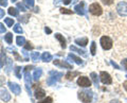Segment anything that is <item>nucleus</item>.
Here are the masks:
<instances>
[{
    "instance_id": "38",
    "label": "nucleus",
    "mask_w": 127,
    "mask_h": 103,
    "mask_svg": "<svg viewBox=\"0 0 127 103\" xmlns=\"http://www.w3.org/2000/svg\"><path fill=\"white\" fill-rule=\"evenodd\" d=\"M103 3L106 5H110V4H112V2L114 1V0H102Z\"/></svg>"
},
{
    "instance_id": "43",
    "label": "nucleus",
    "mask_w": 127,
    "mask_h": 103,
    "mask_svg": "<svg viewBox=\"0 0 127 103\" xmlns=\"http://www.w3.org/2000/svg\"><path fill=\"white\" fill-rule=\"evenodd\" d=\"M4 17V10L0 9V18H3Z\"/></svg>"
},
{
    "instance_id": "4",
    "label": "nucleus",
    "mask_w": 127,
    "mask_h": 103,
    "mask_svg": "<svg viewBox=\"0 0 127 103\" xmlns=\"http://www.w3.org/2000/svg\"><path fill=\"white\" fill-rule=\"evenodd\" d=\"M89 11H90L91 14L94 15V16H100V15H102V13H103L102 6L96 2L92 3V4L89 6Z\"/></svg>"
},
{
    "instance_id": "16",
    "label": "nucleus",
    "mask_w": 127,
    "mask_h": 103,
    "mask_svg": "<svg viewBox=\"0 0 127 103\" xmlns=\"http://www.w3.org/2000/svg\"><path fill=\"white\" fill-rule=\"evenodd\" d=\"M75 44H77L78 46L85 47L88 44V38L87 37H82V38H76L75 39Z\"/></svg>"
},
{
    "instance_id": "12",
    "label": "nucleus",
    "mask_w": 127,
    "mask_h": 103,
    "mask_svg": "<svg viewBox=\"0 0 127 103\" xmlns=\"http://www.w3.org/2000/svg\"><path fill=\"white\" fill-rule=\"evenodd\" d=\"M53 64H54L55 66L63 67V68H67V69H73L72 65H70V64H68V63H66V62L59 61V60H55V61L53 62Z\"/></svg>"
},
{
    "instance_id": "21",
    "label": "nucleus",
    "mask_w": 127,
    "mask_h": 103,
    "mask_svg": "<svg viewBox=\"0 0 127 103\" xmlns=\"http://www.w3.org/2000/svg\"><path fill=\"white\" fill-rule=\"evenodd\" d=\"M16 43H17L18 46H25L27 42H26V38L23 36H18L16 38Z\"/></svg>"
},
{
    "instance_id": "40",
    "label": "nucleus",
    "mask_w": 127,
    "mask_h": 103,
    "mask_svg": "<svg viewBox=\"0 0 127 103\" xmlns=\"http://www.w3.org/2000/svg\"><path fill=\"white\" fill-rule=\"evenodd\" d=\"M5 32V27L3 23L0 22V33H4Z\"/></svg>"
},
{
    "instance_id": "30",
    "label": "nucleus",
    "mask_w": 127,
    "mask_h": 103,
    "mask_svg": "<svg viewBox=\"0 0 127 103\" xmlns=\"http://www.w3.org/2000/svg\"><path fill=\"white\" fill-rule=\"evenodd\" d=\"M7 62H6V69H5V71H6V73H10V71H11V69H12V60H10V58H7L6 60Z\"/></svg>"
},
{
    "instance_id": "3",
    "label": "nucleus",
    "mask_w": 127,
    "mask_h": 103,
    "mask_svg": "<svg viewBox=\"0 0 127 103\" xmlns=\"http://www.w3.org/2000/svg\"><path fill=\"white\" fill-rule=\"evenodd\" d=\"M92 97H93V93L91 90H82L78 93V99L84 103H90L92 101Z\"/></svg>"
},
{
    "instance_id": "36",
    "label": "nucleus",
    "mask_w": 127,
    "mask_h": 103,
    "mask_svg": "<svg viewBox=\"0 0 127 103\" xmlns=\"http://www.w3.org/2000/svg\"><path fill=\"white\" fill-rule=\"evenodd\" d=\"M17 9H19V10L22 11V12H26L27 11V9L25 7V5H23L22 3H17Z\"/></svg>"
},
{
    "instance_id": "10",
    "label": "nucleus",
    "mask_w": 127,
    "mask_h": 103,
    "mask_svg": "<svg viewBox=\"0 0 127 103\" xmlns=\"http://www.w3.org/2000/svg\"><path fill=\"white\" fill-rule=\"evenodd\" d=\"M0 99L4 102L10 101V99H11V95L9 94V92H7L4 87H0Z\"/></svg>"
},
{
    "instance_id": "9",
    "label": "nucleus",
    "mask_w": 127,
    "mask_h": 103,
    "mask_svg": "<svg viewBox=\"0 0 127 103\" xmlns=\"http://www.w3.org/2000/svg\"><path fill=\"white\" fill-rule=\"evenodd\" d=\"M77 85L81 87H90L91 86V81L87 77H79L77 80Z\"/></svg>"
},
{
    "instance_id": "28",
    "label": "nucleus",
    "mask_w": 127,
    "mask_h": 103,
    "mask_svg": "<svg viewBox=\"0 0 127 103\" xmlns=\"http://www.w3.org/2000/svg\"><path fill=\"white\" fill-rule=\"evenodd\" d=\"M90 52H91V54H92V55H95V53H96V44H95V42L91 43Z\"/></svg>"
},
{
    "instance_id": "41",
    "label": "nucleus",
    "mask_w": 127,
    "mask_h": 103,
    "mask_svg": "<svg viewBox=\"0 0 127 103\" xmlns=\"http://www.w3.org/2000/svg\"><path fill=\"white\" fill-rule=\"evenodd\" d=\"M0 5L1 6H6L7 5V0H0Z\"/></svg>"
},
{
    "instance_id": "23",
    "label": "nucleus",
    "mask_w": 127,
    "mask_h": 103,
    "mask_svg": "<svg viewBox=\"0 0 127 103\" xmlns=\"http://www.w3.org/2000/svg\"><path fill=\"white\" fill-rule=\"evenodd\" d=\"M91 79H92V81H93V83H94V85L95 86H98V78H97V74L95 73V72H91Z\"/></svg>"
},
{
    "instance_id": "45",
    "label": "nucleus",
    "mask_w": 127,
    "mask_h": 103,
    "mask_svg": "<svg viewBox=\"0 0 127 103\" xmlns=\"http://www.w3.org/2000/svg\"><path fill=\"white\" fill-rule=\"evenodd\" d=\"M110 63H111V65H112L113 67H116V68H117V69H119V68H120V67H119V66H118V65L116 64V63H114V62H112V61H111Z\"/></svg>"
},
{
    "instance_id": "25",
    "label": "nucleus",
    "mask_w": 127,
    "mask_h": 103,
    "mask_svg": "<svg viewBox=\"0 0 127 103\" xmlns=\"http://www.w3.org/2000/svg\"><path fill=\"white\" fill-rule=\"evenodd\" d=\"M31 57H32V61L33 62H38L40 55H39V52H32L31 53Z\"/></svg>"
},
{
    "instance_id": "14",
    "label": "nucleus",
    "mask_w": 127,
    "mask_h": 103,
    "mask_svg": "<svg viewBox=\"0 0 127 103\" xmlns=\"http://www.w3.org/2000/svg\"><path fill=\"white\" fill-rule=\"evenodd\" d=\"M70 50H71V51H74V52H77L78 54H81V55H83V56H85V57H88V54L86 53L85 50L78 49L77 47H75V46H71V47H70Z\"/></svg>"
},
{
    "instance_id": "18",
    "label": "nucleus",
    "mask_w": 127,
    "mask_h": 103,
    "mask_svg": "<svg viewBox=\"0 0 127 103\" xmlns=\"http://www.w3.org/2000/svg\"><path fill=\"white\" fill-rule=\"evenodd\" d=\"M41 74H42V69H41V68L35 69L34 73H33V79H34L35 81H38V80H39V78L41 77Z\"/></svg>"
},
{
    "instance_id": "15",
    "label": "nucleus",
    "mask_w": 127,
    "mask_h": 103,
    "mask_svg": "<svg viewBox=\"0 0 127 103\" xmlns=\"http://www.w3.org/2000/svg\"><path fill=\"white\" fill-rule=\"evenodd\" d=\"M68 58H69V60H73L74 63H76L77 65H82V64H83V60H82V58L78 57V56H76V55L72 54V53H70V54L68 55Z\"/></svg>"
},
{
    "instance_id": "6",
    "label": "nucleus",
    "mask_w": 127,
    "mask_h": 103,
    "mask_svg": "<svg viewBox=\"0 0 127 103\" xmlns=\"http://www.w3.org/2000/svg\"><path fill=\"white\" fill-rule=\"evenodd\" d=\"M100 79L103 84H106V85H109L112 83V79H111L110 74L108 72H106V71H101L100 73Z\"/></svg>"
},
{
    "instance_id": "49",
    "label": "nucleus",
    "mask_w": 127,
    "mask_h": 103,
    "mask_svg": "<svg viewBox=\"0 0 127 103\" xmlns=\"http://www.w3.org/2000/svg\"><path fill=\"white\" fill-rule=\"evenodd\" d=\"M15 1H17V0H12V2H15Z\"/></svg>"
},
{
    "instance_id": "5",
    "label": "nucleus",
    "mask_w": 127,
    "mask_h": 103,
    "mask_svg": "<svg viewBox=\"0 0 127 103\" xmlns=\"http://www.w3.org/2000/svg\"><path fill=\"white\" fill-rule=\"evenodd\" d=\"M101 46L102 48L104 50H109L112 48V41H111V38L108 37V36H103L101 37Z\"/></svg>"
},
{
    "instance_id": "20",
    "label": "nucleus",
    "mask_w": 127,
    "mask_h": 103,
    "mask_svg": "<svg viewBox=\"0 0 127 103\" xmlns=\"http://www.w3.org/2000/svg\"><path fill=\"white\" fill-rule=\"evenodd\" d=\"M45 95H46L45 90L41 89V88H38V89L35 90V97H36L37 99H40L42 97H45Z\"/></svg>"
},
{
    "instance_id": "37",
    "label": "nucleus",
    "mask_w": 127,
    "mask_h": 103,
    "mask_svg": "<svg viewBox=\"0 0 127 103\" xmlns=\"http://www.w3.org/2000/svg\"><path fill=\"white\" fill-rule=\"evenodd\" d=\"M25 49H26V50H32V49H33V46L31 45V43H30V42L26 43V45H25Z\"/></svg>"
},
{
    "instance_id": "27",
    "label": "nucleus",
    "mask_w": 127,
    "mask_h": 103,
    "mask_svg": "<svg viewBox=\"0 0 127 103\" xmlns=\"http://www.w3.org/2000/svg\"><path fill=\"white\" fill-rule=\"evenodd\" d=\"M23 3L27 5V7H29V9H31V7L34 6V3L35 1L34 0H23Z\"/></svg>"
},
{
    "instance_id": "29",
    "label": "nucleus",
    "mask_w": 127,
    "mask_h": 103,
    "mask_svg": "<svg viewBox=\"0 0 127 103\" xmlns=\"http://www.w3.org/2000/svg\"><path fill=\"white\" fill-rule=\"evenodd\" d=\"M9 14L12 16H18V10L15 7H10L9 9Z\"/></svg>"
},
{
    "instance_id": "19",
    "label": "nucleus",
    "mask_w": 127,
    "mask_h": 103,
    "mask_svg": "<svg viewBox=\"0 0 127 103\" xmlns=\"http://www.w3.org/2000/svg\"><path fill=\"white\" fill-rule=\"evenodd\" d=\"M41 60H42L43 62L48 63V62L52 61V55H51L49 52H43L42 55H41Z\"/></svg>"
},
{
    "instance_id": "42",
    "label": "nucleus",
    "mask_w": 127,
    "mask_h": 103,
    "mask_svg": "<svg viewBox=\"0 0 127 103\" xmlns=\"http://www.w3.org/2000/svg\"><path fill=\"white\" fill-rule=\"evenodd\" d=\"M45 32H46V33H48V34H50V33H52V30H51L50 28L46 27V28H45Z\"/></svg>"
},
{
    "instance_id": "8",
    "label": "nucleus",
    "mask_w": 127,
    "mask_h": 103,
    "mask_svg": "<svg viewBox=\"0 0 127 103\" xmlns=\"http://www.w3.org/2000/svg\"><path fill=\"white\" fill-rule=\"evenodd\" d=\"M74 11H75V13L81 15V16L82 15H85V13H86V3L84 1H81L77 5L74 6Z\"/></svg>"
},
{
    "instance_id": "33",
    "label": "nucleus",
    "mask_w": 127,
    "mask_h": 103,
    "mask_svg": "<svg viewBox=\"0 0 127 103\" xmlns=\"http://www.w3.org/2000/svg\"><path fill=\"white\" fill-rule=\"evenodd\" d=\"M29 17H30V15H25V16H20V17H19V21L27 23L28 20H29Z\"/></svg>"
},
{
    "instance_id": "7",
    "label": "nucleus",
    "mask_w": 127,
    "mask_h": 103,
    "mask_svg": "<svg viewBox=\"0 0 127 103\" xmlns=\"http://www.w3.org/2000/svg\"><path fill=\"white\" fill-rule=\"evenodd\" d=\"M117 11L121 16H127V3L125 1H121L117 6Z\"/></svg>"
},
{
    "instance_id": "31",
    "label": "nucleus",
    "mask_w": 127,
    "mask_h": 103,
    "mask_svg": "<svg viewBox=\"0 0 127 103\" xmlns=\"http://www.w3.org/2000/svg\"><path fill=\"white\" fill-rule=\"evenodd\" d=\"M20 71H21V67H19L17 66L15 68V74H16V77H17L18 79H21V74H20Z\"/></svg>"
},
{
    "instance_id": "48",
    "label": "nucleus",
    "mask_w": 127,
    "mask_h": 103,
    "mask_svg": "<svg viewBox=\"0 0 127 103\" xmlns=\"http://www.w3.org/2000/svg\"><path fill=\"white\" fill-rule=\"evenodd\" d=\"M124 88L127 90V82H125V83H124Z\"/></svg>"
},
{
    "instance_id": "32",
    "label": "nucleus",
    "mask_w": 127,
    "mask_h": 103,
    "mask_svg": "<svg viewBox=\"0 0 127 103\" xmlns=\"http://www.w3.org/2000/svg\"><path fill=\"white\" fill-rule=\"evenodd\" d=\"M4 22H5V25L7 27H12V26L14 25V20L12 18H5L4 19Z\"/></svg>"
},
{
    "instance_id": "44",
    "label": "nucleus",
    "mask_w": 127,
    "mask_h": 103,
    "mask_svg": "<svg viewBox=\"0 0 127 103\" xmlns=\"http://www.w3.org/2000/svg\"><path fill=\"white\" fill-rule=\"evenodd\" d=\"M62 2L64 3V4H69V3L71 2V0H62Z\"/></svg>"
},
{
    "instance_id": "46",
    "label": "nucleus",
    "mask_w": 127,
    "mask_h": 103,
    "mask_svg": "<svg viewBox=\"0 0 127 103\" xmlns=\"http://www.w3.org/2000/svg\"><path fill=\"white\" fill-rule=\"evenodd\" d=\"M59 2H61V0H54V4H55V6H57V5L59 4Z\"/></svg>"
},
{
    "instance_id": "47",
    "label": "nucleus",
    "mask_w": 127,
    "mask_h": 103,
    "mask_svg": "<svg viewBox=\"0 0 127 103\" xmlns=\"http://www.w3.org/2000/svg\"><path fill=\"white\" fill-rule=\"evenodd\" d=\"M110 103H121V101H119V100H111Z\"/></svg>"
},
{
    "instance_id": "26",
    "label": "nucleus",
    "mask_w": 127,
    "mask_h": 103,
    "mask_svg": "<svg viewBox=\"0 0 127 103\" xmlns=\"http://www.w3.org/2000/svg\"><path fill=\"white\" fill-rule=\"evenodd\" d=\"M14 32L19 33V34H22L23 30H22V28H21V26L19 25V23H16V25L14 26Z\"/></svg>"
},
{
    "instance_id": "17",
    "label": "nucleus",
    "mask_w": 127,
    "mask_h": 103,
    "mask_svg": "<svg viewBox=\"0 0 127 103\" xmlns=\"http://www.w3.org/2000/svg\"><path fill=\"white\" fill-rule=\"evenodd\" d=\"M55 38H57L59 41V43H61V46L63 47V48H66V39H65V37H64L62 34L56 33V34H55Z\"/></svg>"
},
{
    "instance_id": "22",
    "label": "nucleus",
    "mask_w": 127,
    "mask_h": 103,
    "mask_svg": "<svg viewBox=\"0 0 127 103\" xmlns=\"http://www.w3.org/2000/svg\"><path fill=\"white\" fill-rule=\"evenodd\" d=\"M4 41L7 43V44H12L13 43V34L12 33H6L5 35H4Z\"/></svg>"
},
{
    "instance_id": "24",
    "label": "nucleus",
    "mask_w": 127,
    "mask_h": 103,
    "mask_svg": "<svg viewBox=\"0 0 127 103\" xmlns=\"http://www.w3.org/2000/svg\"><path fill=\"white\" fill-rule=\"evenodd\" d=\"M78 74H79V73L77 72V71H74V72H71V71H69V72L66 74V78L68 79V80H72V79H73L75 76H78Z\"/></svg>"
},
{
    "instance_id": "1",
    "label": "nucleus",
    "mask_w": 127,
    "mask_h": 103,
    "mask_svg": "<svg viewBox=\"0 0 127 103\" xmlns=\"http://www.w3.org/2000/svg\"><path fill=\"white\" fill-rule=\"evenodd\" d=\"M33 69V66H27L23 72H25V82H26V88H27V92L29 94V96H31V85H32V77L30 74V70Z\"/></svg>"
},
{
    "instance_id": "39",
    "label": "nucleus",
    "mask_w": 127,
    "mask_h": 103,
    "mask_svg": "<svg viewBox=\"0 0 127 103\" xmlns=\"http://www.w3.org/2000/svg\"><path fill=\"white\" fill-rule=\"evenodd\" d=\"M122 66H123V68L127 71V58H125V60L122 61Z\"/></svg>"
},
{
    "instance_id": "35",
    "label": "nucleus",
    "mask_w": 127,
    "mask_h": 103,
    "mask_svg": "<svg viewBox=\"0 0 127 103\" xmlns=\"http://www.w3.org/2000/svg\"><path fill=\"white\" fill-rule=\"evenodd\" d=\"M52 98L51 97H48V98H46L45 100H42V101H40V102H38V103H52Z\"/></svg>"
},
{
    "instance_id": "34",
    "label": "nucleus",
    "mask_w": 127,
    "mask_h": 103,
    "mask_svg": "<svg viewBox=\"0 0 127 103\" xmlns=\"http://www.w3.org/2000/svg\"><path fill=\"white\" fill-rule=\"evenodd\" d=\"M61 13H62V14H72V11H71V10H68V9H64V7H62V9H61Z\"/></svg>"
},
{
    "instance_id": "13",
    "label": "nucleus",
    "mask_w": 127,
    "mask_h": 103,
    "mask_svg": "<svg viewBox=\"0 0 127 103\" xmlns=\"http://www.w3.org/2000/svg\"><path fill=\"white\" fill-rule=\"evenodd\" d=\"M6 53H5V50L2 49L1 53H0V68H3V66H5L6 64Z\"/></svg>"
},
{
    "instance_id": "2",
    "label": "nucleus",
    "mask_w": 127,
    "mask_h": 103,
    "mask_svg": "<svg viewBox=\"0 0 127 103\" xmlns=\"http://www.w3.org/2000/svg\"><path fill=\"white\" fill-rule=\"evenodd\" d=\"M50 77L47 79V84L49 86H53L55 85V83H56L59 79H61L64 74L62 72H57V71H50Z\"/></svg>"
},
{
    "instance_id": "11",
    "label": "nucleus",
    "mask_w": 127,
    "mask_h": 103,
    "mask_svg": "<svg viewBox=\"0 0 127 103\" xmlns=\"http://www.w3.org/2000/svg\"><path fill=\"white\" fill-rule=\"evenodd\" d=\"M10 86V89L13 92V94L15 95H20L21 93V88H20V86H19L18 84H16V83H13V82H9L7 83Z\"/></svg>"
}]
</instances>
